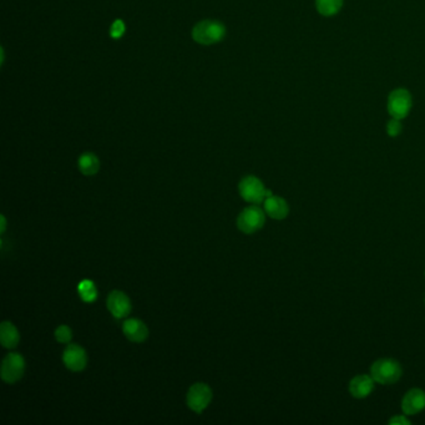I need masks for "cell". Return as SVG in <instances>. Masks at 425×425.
<instances>
[{
  "label": "cell",
  "mask_w": 425,
  "mask_h": 425,
  "mask_svg": "<svg viewBox=\"0 0 425 425\" xmlns=\"http://www.w3.org/2000/svg\"><path fill=\"white\" fill-rule=\"evenodd\" d=\"M389 424L409 425L411 424V420L407 418L405 415H394V417H391V420H389Z\"/></svg>",
  "instance_id": "44dd1931"
},
{
  "label": "cell",
  "mask_w": 425,
  "mask_h": 425,
  "mask_svg": "<svg viewBox=\"0 0 425 425\" xmlns=\"http://www.w3.org/2000/svg\"><path fill=\"white\" fill-rule=\"evenodd\" d=\"M343 7V0H315V8L323 16H333Z\"/></svg>",
  "instance_id": "2e32d148"
},
{
  "label": "cell",
  "mask_w": 425,
  "mask_h": 425,
  "mask_svg": "<svg viewBox=\"0 0 425 425\" xmlns=\"http://www.w3.org/2000/svg\"><path fill=\"white\" fill-rule=\"evenodd\" d=\"M0 220H1L0 232H1V233H4V232H5V229H7V221H5V217H4V215H1V216H0Z\"/></svg>",
  "instance_id": "7402d4cb"
},
{
  "label": "cell",
  "mask_w": 425,
  "mask_h": 425,
  "mask_svg": "<svg viewBox=\"0 0 425 425\" xmlns=\"http://www.w3.org/2000/svg\"><path fill=\"white\" fill-rule=\"evenodd\" d=\"M411 95L405 89L391 91L388 98V112L394 119H405L411 112Z\"/></svg>",
  "instance_id": "5b68a950"
},
{
  "label": "cell",
  "mask_w": 425,
  "mask_h": 425,
  "mask_svg": "<svg viewBox=\"0 0 425 425\" xmlns=\"http://www.w3.org/2000/svg\"><path fill=\"white\" fill-rule=\"evenodd\" d=\"M402 409L405 415H415L425 409V391L414 388L402 399Z\"/></svg>",
  "instance_id": "30bf717a"
},
{
  "label": "cell",
  "mask_w": 425,
  "mask_h": 425,
  "mask_svg": "<svg viewBox=\"0 0 425 425\" xmlns=\"http://www.w3.org/2000/svg\"><path fill=\"white\" fill-rule=\"evenodd\" d=\"M55 338L59 343L68 344L73 338V332L68 326H60V327L56 328Z\"/></svg>",
  "instance_id": "ac0fdd59"
},
{
  "label": "cell",
  "mask_w": 425,
  "mask_h": 425,
  "mask_svg": "<svg viewBox=\"0 0 425 425\" xmlns=\"http://www.w3.org/2000/svg\"><path fill=\"white\" fill-rule=\"evenodd\" d=\"M265 211L273 220H285L289 214V206L285 198L272 195L265 200Z\"/></svg>",
  "instance_id": "7c38bea8"
},
{
  "label": "cell",
  "mask_w": 425,
  "mask_h": 425,
  "mask_svg": "<svg viewBox=\"0 0 425 425\" xmlns=\"http://www.w3.org/2000/svg\"><path fill=\"white\" fill-rule=\"evenodd\" d=\"M124 33H125V24L123 23V21H115L110 29V35L114 39H119L124 35Z\"/></svg>",
  "instance_id": "ffe728a7"
},
{
  "label": "cell",
  "mask_w": 425,
  "mask_h": 425,
  "mask_svg": "<svg viewBox=\"0 0 425 425\" xmlns=\"http://www.w3.org/2000/svg\"><path fill=\"white\" fill-rule=\"evenodd\" d=\"M400 121H402V120L391 118V120H389V123L387 124V133H388L391 138H397L398 135H400V133H402L403 125H402Z\"/></svg>",
  "instance_id": "d6986e66"
},
{
  "label": "cell",
  "mask_w": 425,
  "mask_h": 425,
  "mask_svg": "<svg viewBox=\"0 0 425 425\" xmlns=\"http://www.w3.org/2000/svg\"><path fill=\"white\" fill-rule=\"evenodd\" d=\"M374 383H376V381L373 379V376L359 374L350 381L349 393L353 398L364 399V398L370 396L372 391H374Z\"/></svg>",
  "instance_id": "8fae6325"
},
{
  "label": "cell",
  "mask_w": 425,
  "mask_h": 425,
  "mask_svg": "<svg viewBox=\"0 0 425 425\" xmlns=\"http://www.w3.org/2000/svg\"><path fill=\"white\" fill-rule=\"evenodd\" d=\"M212 400V391L207 384L196 383L188 389V405L196 413H203Z\"/></svg>",
  "instance_id": "52a82bcc"
},
{
  "label": "cell",
  "mask_w": 425,
  "mask_h": 425,
  "mask_svg": "<svg viewBox=\"0 0 425 425\" xmlns=\"http://www.w3.org/2000/svg\"><path fill=\"white\" fill-rule=\"evenodd\" d=\"M79 170L85 175V176H92V175L98 174L100 170V161L98 156L94 153H83L79 159Z\"/></svg>",
  "instance_id": "9a60e30c"
},
{
  "label": "cell",
  "mask_w": 425,
  "mask_h": 425,
  "mask_svg": "<svg viewBox=\"0 0 425 425\" xmlns=\"http://www.w3.org/2000/svg\"><path fill=\"white\" fill-rule=\"evenodd\" d=\"M238 190L244 201L253 203V205L265 203L267 198V188H265L263 182L257 179L256 176L244 177L238 185Z\"/></svg>",
  "instance_id": "277c9868"
},
{
  "label": "cell",
  "mask_w": 425,
  "mask_h": 425,
  "mask_svg": "<svg viewBox=\"0 0 425 425\" xmlns=\"http://www.w3.org/2000/svg\"><path fill=\"white\" fill-rule=\"evenodd\" d=\"M402 374H403V368L400 363L391 358L378 359L370 367V376H373L376 383L384 384V385L397 383L398 381L402 378Z\"/></svg>",
  "instance_id": "6da1fadb"
},
{
  "label": "cell",
  "mask_w": 425,
  "mask_h": 425,
  "mask_svg": "<svg viewBox=\"0 0 425 425\" xmlns=\"http://www.w3.org/2000/svg\"><path fill=\"white\" fill-rule=\"evenodd\" d=\"M107 308L115 318H124L131 312V302L125 293L112 291L107 297Z\"/></svg>",
  "instance_id": "9c48e42d"
},
{
  "label": "cell",
  "mask_w": 425,
  "mask_h": 425,
  "mask_svg": "<svg viewBox=\"0 0 425 425\" xmlns=\"http://www.w3.org/2000/svg\"><path fill=\"white\" fill-rule=\"evenodd\" d=\"M25 372V361L18 353L8 355L1 364V379L5 383H16L21 381Z\"/></svg>",
  "instance_id": "8992f818"
},
{
  "label": "cell",
  "mask_w": 425,
  "mask_h": 425,
  "mask_svg": "<svg viewBox=\"0 0 425 425\" xmlns=\"http://www.w3.org/2000/svg\"><path fill=\"white\" fill-rule=\"evenodd\" d=\"M123 331L126 338L129 341L135 342V343H141V342L146 341L147 335H149V329L146 324L136 318H130L124 323Z\"/></svg>",
  "instance_id": "4fadbf2b"
},
{
  "label": "cell",
  "mask_w": 425,
  "mask_h": 425,
  "mask_svg": "<svg viewBox=\"0 0 425 425\" xmlns=\"http://www.w3.org/2000/svg\"><path fill=\"white\" fill-rule=\"evenodd\" d=\"M63 361L68 370L80 372L85 370L88 364V356L83 347L77 344H69L64 350Z\"/></svg>",
  "instance_id": "ba28073f"
},
{
  "label": "cell",
  "mask_w": 425,
  "mask_h": 425,
  "mask_svg": "<svg viewBox=\"0 0 425 425\" xmlns=\"http://www.w3.org/2000/svg\"><path fill=\"white\" fill-rule=\"evenodd\" d=\"M21 341V335L13 323L3 322L0 326V342L3 347L7 349H13L18 346Z\"/></svg>",
  "instance_id": "5bb4252c"
},
{
  "label": "cell",
  "mask_w": 425,
  "mask_h": 425,
  "mask_svg": "<svg viewBox=\"0 0 425 425\" xmlns=\"http://www.w3.org/2000/svg\"><path fill=\"white\" fill-rule=\"evenodd\" d=\"M265 211L257 205L248 206L240 214L237 218L238 230L246 235H251L265 226Z\"/></svg>",
  "instance_id": "3957f363"
},
{
  "label": "cell",
  "mask_w": 425,
  "mask_h": 425,
  "mask_svg": "<svg viewBox=\"0 0 425 425\" xmlns=\"http://www.w3.org/2000/svg\"><path fill=\"white\" fill-rule=\"evenodd\" d=\"M226 34V30L221 23L218 21H203L198 23L194 28L192 36L195 42L209 45L215 42H221Z\"/></svg>",
  "instance_id": "7a4b0ae2"
},
{
  "label": "cell",
  "mask_w": 425,
  "mask_h": 425,
  "mask_svg": "<svg viewBox=\"0 0 425 425\" xmlns=\"http://www.w3.org/2000/svg\"><path fill=\"white\" fill-rule=\"evenodd\" d=\"M77 291H79L81 300H84V302H88V303H91V302H94V300L98 298V289H96V287L94 285V282L90 281V279L81 281L79 283Z\"/></svg>",
  "instance_id": "e0dca14e"
}]
</instances>
